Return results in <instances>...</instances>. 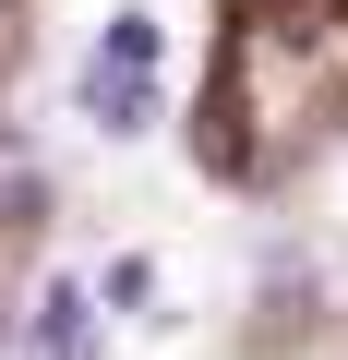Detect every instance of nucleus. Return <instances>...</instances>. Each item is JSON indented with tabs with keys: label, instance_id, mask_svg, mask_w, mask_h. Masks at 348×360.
Instances as JSON below:
<instances>
[{
	"label": "nucleus",
	"instance_id": "f257e3e1",
	"mask_svg": "<svg viewBox=\"0 0 348 360\" xmlns=\"http://www.w3.org/2000/svg\"><path fill=\"white\" fill-rule=\"evenodd\" d=\"M72 96H84V120H96V132H144V108H156V60H108V49H96Z\"/></svg>",
	"mask_w": 348,
	"mask_h": 360
},
{
	"label": "nucleus",
	"instance_id": "f03ea898",
	"mask_svg": "<svg viewBox=\"0 0 348 360\" xmlns=\"http://www.w3.org/2000/svg\"><path fill=\"white\" fill-rule=\"evenodd\" d=\"M25 348H37V360H96V300H84L72 276H49V288H37V324H25Z\"/></svg>",
	"mask_w": 348,
	"mask_h": 360
},
{
	"label": "nucleus",
	"instance_id": "7ed1b4c3",
	"mask_svg": "<svg viewBox=\"0 0 348 360\" xmlns=\"http://www.w3.org/2000/svg\"><path fill=\"white\" fill-rule=\"evenodd\" d=\"M25 217H37V144L0 132V229H25Z\"/></svg>",
	"mask_w": 348,
	"mask_h": 360
},
{
	"label": "nucleus",
	"instance_id": "20e7f679",
	"mask_svg": "<svg viewBox=\"0 0 348 360\" xmlns=\"http://www.w3.org/2000/svg\"><path fill=\"white\" fill-rule=\"evenodd\" d=\"M108 60H156V13H108Z\"/></svg>",
	"mask_w": 348,
	"mask_h": 360
},
{
	"label": "nucleus",
	"instance_id": "39448f33",
	"mask_svg": "<svg viewBox=\"0 0 348 360\" xmlns=\"http://www.w3.org/2000/svg\"><path fill=\"white\" fill-rule=\"evenodd\" d=\"M108 300H120V312H132V300H156V264H144V252H120V264H108Z\"/></svg>",
	"mask_w": 348,
	"mask_h": 360
}]
</instances>
